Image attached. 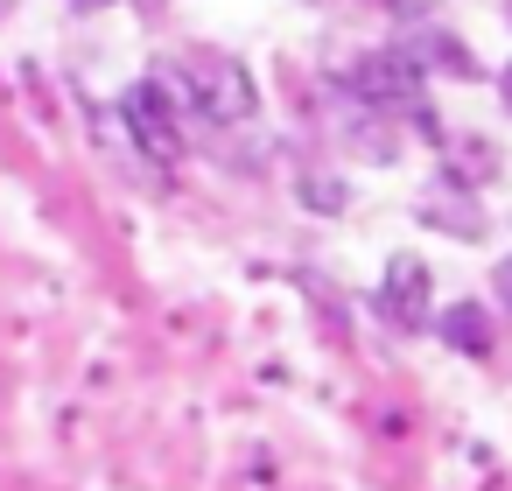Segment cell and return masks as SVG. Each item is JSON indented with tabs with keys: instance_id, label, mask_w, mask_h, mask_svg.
<instances>
[{
	"instance_id": "1",
	"label": "cell",
	"mask_w": 512,
	"mask_h": 491,
	"mask_svg": "<svg viewBox=\"0 0 512 491\" xmlns=\"http://www.w3.org/2000/svg\"><path fill=\"white\" fill-rule=\"evenodd\" d=\"M162 85H169L176 113H197L204 127H246V120L260 113V92H253L246 64H232V57H211V50H197V57H176V64L162 71Z\"/></svg>"
},
{
	"instance_id": "2",
	"label": "cell",
	"mask_w": 512,
	"mask_h": 491,
	"mask_svg": "<svg viewBox=\"0 0 512 491\" xmlns=\"http://www.w3.org/2000/svg\"><path fill=\"white\" fill-rule=\"evenodd\" d=\"M120 120H127V134L141 141V155H148L155 169H169V162L183 155V113H176V99H169V85H162V78L127 85Z\"/></svg>"
},
{
	"instance_id": "3",
	"label": "cell",
	"mask_w": 512,
	"mask_h": 491,
	"mask_svg": "<svg viewBox=\"0 0 512 491\" xmlns=\"http://www.w3.org/2000/svg\"><path fill=\"white\" fill-rule=\"evenodd\" d=\"M421 78H428L421 50H372L344 71L351 99H365V106H421Z\"/></svg>"
},
{
	"instance_id": "4",
	"label": "cell",
	"mask_w": 512,
	"mask_h": 491,
	"mask_svg": "<svg viewBox=\"0 0 512 491\" xmlns=\"http://www.w3.org/2000/svg\"><path fill=\"white\" fill-rule=\"evenodd\" d=\"M379 316H386L393 330H421V323H428V267H421L414 253H393V260H386Z\"/></svg>"
},
{
	"instance_id": "5",
	"label": "cell",
	"mask_w": 512,
	"mask_h": 491,
	"mask_svg": "<svg viewBox=\"0 0 512 491\" xmlns=\"http://www.w3.org/2000/svg\"><path fill=\"white\" fill-rule=\"evenodd\" d=\"M435 330H442L449 351H463V358H491V316H484V302H449V309L435 316Z\"/></svg>"
},
{
	"instance_id": "6",
	"label": "cell",
	"mask_w": 512,
	"mask_h": 491,
	"mask_svg": "<svg viewBox=\"0 0 512 491\" xmlns=\"http://www.w3.org/2000/svg\"><path fill=\"white\" fill-rule=\"evenodd\" d=\"M491 288H498V309H505V316H512V260H505V267H498V274H491Z\"/></svg>"
},
{
	"instance_id": "7",
	"label": "cell",
	"mask_w": 512,
	"mask_h": 491,
	"mask_svg": "<svg viewBox=\"0 0 512 491\" xmlns=\"http://www.w3.org/2000/svg\"><path fill=\"white\" fill-rule=\"evenodd\" d=\"M498 92H505V106H512V64H505V78H498Z\"/></svg>"
},
{
	"instance_id": "8",
	"label": "cell",
	"mask_w": 512,
	"mask_h": 491,
	"mask_svg": "<svg viewBox=\"0 0 512 491\" xmlns=\"http://www.w3.org/2000/svg\"><path fill=\"white\" fill-rule=\"evenodd\" d=\"M78 8H99V0H78Z\"/></svg>"
}]
</instances>
